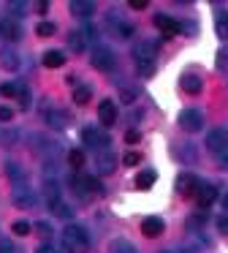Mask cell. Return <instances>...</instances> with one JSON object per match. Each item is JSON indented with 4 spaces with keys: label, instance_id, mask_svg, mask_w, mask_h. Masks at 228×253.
<instances>
[{
    "label": "cell",
    "instance_id": "obj_1",
    "mask_svg": "<svg viewBox=\"0 0 228 253\" xmlns=\"http://www.w3.org/2000/svg\"><path fill=\"white\" fill-rule=\"evenodd\" d=\"M206 147L212 150L217 164H220L223 169H228V131L226 128H212L209 136H206Z\"/></svg>",
    "mask_w": 228,
    "mask_h": 253
},
{
    "label": "cell",
    "instance_id": "obj_2",
    "mask_svg": "<svg viewBox=\"0 0 228 253\" xmlns=\"http://www.w3.org/2000/svg\"><path fill=\"white\" fill-rule=\"evenodd\" d=\"M63 245L65 251H76V253H84L90 248V237L81 226H65L63 229Z\"/></svg>",
    "mask_w": 228,
    "mask_h": 253
},
{
    "label": "cell",
    "instance_id": "obj_3",
    "mask_svg": "<svg viewBox=\"0 0 228 253\" xmlns=\"http://www.w3.org/2000/svg\"><path fill=\"white\" fill-rule=\"evenodd\" d=\"M92 66H95L98 71H112L114 68V52L109 49V46H98V49L92 52Z\"/></svg>",
    "mask_w": 228,
    "mask_h": 253
},
{
    "label": "cell",
    "instance_id": "obj_4",
    "mask_svg": "<svg viewBox=\"0 0 228 253\" xmlns=\"http://www.w3.org/2000/svg\"><path fill=\"white\" fill-rule=\"evenodd\" d=\"M217 199V188L212 185V182H198V188H195V202H198V207H212Z\"/></svg>",
    "mask_w": 228,
    "mask_h": 253
},
{
    "label": "cell",
    "instance_id": "obj_5",
    "mask_svg": "<svg viewBox=\"0 0 228 253\" xmlns=\"http://www.w3.org/2000/svg\"><path fill=\"white\" fill-rule=\"evenodd\" d=\"M92 30L90 28H84V30H71L68 33V44H71V49L74 52H84L87 46H90V39H92Z\"/></svg>",
    "mask_w": 228,
    "mask_h": 253
},
{
    "label": "cell",
    "instance_id": "obj_6",
    "mask_svg": "<svg viewBox=\"0 0 228 253\" xmlns=\"http://www.w3.org/2000/svg\"><path fill=\"white\" fill-rule=\"evenodd\" d=\"M81 142H84L87 144V147H95V150H112V147H109V136H98V131H95V128H81Z\"/></svg>",
    "mask_w": 228,
    "mask_h": 253
},
{
    "label": "cell",
    "instance_id": "obj_7",
    "mask_svg": "<svg viewBox=\"0 0 228 253\" xmlns=\"http://www.w3.org/2000/svg\"><path fill=\"white\" fill-rule=\"evenodd\" d=\"M201 123H204V120H201V112L198 109H185L182 115H179V126H182L185 131H190V133L198 131Z\"/></svg>",
    "mask_w": 228,
    "mask_h": 253
},
{
    "label": "cell",
    "instance_id": "obj_8",
    "mask_svg": "<svg viewBox=\"0 0 228 253\" xmlns=\"http://www.w3.org/2000/svg\"><path fill=\"white\" fill-rule=\"evenodd\" d=\"M155 28H157V30H163V36L168 39V36H177L179 30H182V25H179L177 19L166 17V14H157V17H155Z\"/></svg>",
    "mask_w": 228,
    "mask_h": 253
},
{
    "label": "cell",
    "instance_id": "obj_9",
    "mask_svg": "<svg viewBox=\"0 0 228 253\" xmlns=\"http://www.w3.org/2000/svg\"><path fill=\"white\" fill-rule=\"evenodd\" d=\"M11 199H14V204H16V207H33V202H36L33 191L25 185V182H19V185L14 188V196H11Z\"/></svg>",
    "mask_w": 228,
    "mask_h": 253
},
{
    "label": "cell",
    "instance_id": "obj_10",
    "mask_svg": "<svg viewBox=\"0 0 228 253\" xmlns=\"http://www.w3.org/2000/svg\"><path fill=\"white\" fill-rule=\"evenodd\" d=\"M155 52H157V46L152 44V41H141V44H136L133 57H136V63H152Z\"/></svg>",
    "mask_w": 228,
    "mask_h": 253
},
{
    "label": "cell",
    "instance_id": "obj_11",
    "mask_svg": "<svg viewBox=\"0 0 228 253\" xmlns=\"http://www.w3.org/2000/svg\"><path fill=\"white\" fill-rule=\"evenodd\" d=\"M0 36H3L5 41H16V39H19L22 30H19V25H16V19H11V17L0 19Z\"/></svg>",
    "mask_w": 228,
    "mask_h": 253
},
{
    "label": "cell",
    "instance_id": "obj_12",
    "mask_svg": "<svg viewBox=\"0 0 228 253\" xmlns=\"http://www.w3.org/2000/svg\"><path fill=\"white\" fill-rule=\"evenodd\" d=\"M98 117H101L103 126H114V123H117V106H114L112 101H101V106H98Z\"/></svg>",
    "mask_w": 228,
    "mask_h": 253
},
{
    "label": "cell",
    "instance_id": "obj_13",
    "mask_svg": "<svg viewBox=\"0 0 228 253\" xmlns=\"http://www.w3.org/2000/svg\"><path fill=\"white\" fill-rule=\"evenodd\" d=\"M163 231V220L160 218H155V215H152V218H144V223H141V234L144 237H157Z\"/></svg>",
    "mask_w": 228,
    "mask_h": 253
},
{
    "label": "cell",
    "instance_id": "obj_14",
    "mask_svg": "<svg viewBox=\"0 0 228 253\" xmlns=\"http://www.w3.org/2000/svg\"><path fill=\"white\" fill-rule=\"evenodd\" d=\"M0 63H3L5 71H16V68H19V55H16L11 46H5V49L0 52Z\"/></svg>",
    "mask_w": 228,
    "mask_h": 253
},
{
    "label": "cell",
    "instance_id": "obj_15",
    "mask_svg": "<svg viewBox=\"0 0 228 253\" xmlns=\"http://www.w3.org/2000/svg\"><path fill=\"white\" fill-rule=\"evenodd\" d=\"M155 180H157V171L155 169H144V171H139V174H136V188L147 191L150 185H155Z\"/></svg>",
    "mask_w": 228,
    "mask_h": 253
},
{
    "label": "cell",
    "instance_id": "obj_16",
    "mask_svg": "<svg viewBox=\"0 0 228 253\" xmlns=\"http://www.w3.org/2000/svg\"><path fill=\"white\" fill-rule=\"evenodd\" d=\"M43 199H46L49 207L60 202V185H57L54 180H46V182H43Z\"/></svg>",
    "mask_w": 228,
    "mask_h": 253
},
{
    "label": "cell",
    "instance_id": "obj_17",
    "mask_svg": "<svg viewBox=\"0 0 228 253\" xmlns=\"http://www.w3.org/2000/svg\"><path fill=\"white\" fill-rule=\"evenodd\" d=\"M71 11H74L76 17H90V14L95 11V3H90V0H74V3H71Z\"/></svg>",
    "mask_w": 228,
    "mask_h": 253
},
{
    "label": "cell",
    "instance_id": "obj_18",
    "mask_svg": "<svg viewBox=\"0 0 228 253\" xmlns=\"http://www.w3.org/2000/svg\"><path fill=\"white\" fill-rule=\"evenodd\" d=\"M109 253H139L136 251L133 242L122 240V237H117V240H112V245H109Z\"/></svg>",
    "mask_w": 228,
    "mask_h": 253
},
{
    "label": "cell",
    "instance_id": "obj_19",
    "mask_svg": "<svg viewBox=\"0 0 228 253\" xmlns=\"http://www.w3.org/2000/svg\"><path fill=\"white\" fill-rule=\"evenodd\" d=\"M179 87H182L185 93H198V90H201V79L195 77V74H185V77L179 79Z\"/></svg>",
    "mask_w": 228,
    "mask_h": 253
},
{
    "label": "cell",
    "instance_id": "obj_20",
    "mask_svg": "<svg viewBox=\"0 0 228 253\" xmlns=\"http://www.w3.org/2000/svg\"><path fill=\"white\" fill-rule=\"evenodd\" d=\"M114 161H117V158H114V153H112V150H106V153L98 155V169H101L103 174H112V171H114Z\"/></svg>",
    "mask_w": 228,
    "mask_h": 253
},
{
    "label": "cell",
    "instance_id": "obj_21",
    "mask_svg": "<svg viewBox=\"0 0 228 253\" xmlns=\"http://www.w3.org/2000/svg\"><path fill=\"white\" fill-rule=\"evenodd\" d=\"M65 63V55L60 49H49L46 55H43V66L46 68H60Z\"/></svg>",
    "mask_w": 228,
    "mask_h": 253
},
{
    "label": "cell",
    "instance_id": "obj_22",
    "mask_svg": "<svg viewBox=\"0 0 228 253\" xmlns=\"http://www.w3.org/2000/svg\"><path fill=\"white\" fill-rule=\"evenodd\" d=\"M46 123H49V128H57V131H60V128H65V123H68V115L54 109V112H49V115H46Z\"/></svg>",
    "mask_w": 228,
    "mask_h": 253
},
{
    "label": "cell",
    "instance_id": "obj_23",
    "mask_svg": "<svg viewBox=\"0 0 228 253\" xmlns=\"http://www.w3.org/2000/svg\"><path fill=\"white\" fill-rule=\"evenodd\" d=\"M49 210H52L54 215H60V218H71V215H74V210H71L68 204L63 202V199H60L57 204H52V207H49Z\"/></svg>",
    "mask_w": 228,
    "mask_h": 253
},
{
    "label": "cell",
    "instance_id": "obj_24",
    "mask_svg": "<svg viewBox=\"0 0 228 253\" xmlns=\"http://www.w3.org/2000/svg\"><path fill=\"white\" fill-rule=\"evenodd\" d=\"M90 95H92V90L87 87V84H81V87L74 90V101H76V104H87V101H90Z\"/></svg>",
    "mask_w": 228,
    "mask_h": 253
},
{
    "label": "cell",
    "instance_id": "obj_25",
    "mask_svg": "<svg viewBox=\"0 0 228 253\" xmlns=\"http://www.w3.org/2000/svg\"><path fill=\"white\" fill-rule=\"evenodd\" d=\"M68 164L74 166V169H81V166H84V153H81V150H71V153H68Z\"/></svg>",
    "mask_w": 228,
    "mask_h": 253
},
{
    "label": "cell",
    "instance_id": "obj_26",
    "mask_svg": "<svg viewBox=\"0 0 228 253\" xmlns=\"http://www.w3.org/2000/svg\"><path fill=\"white\" fill-rule=\"evenodd\" d=\"M16 98H19V106H22V109H27V106H30V93H27L25 84H16Z\"/></svg>",
    "mask_w": 228,
    "mask_h": 253
},
{
    "label": "cell",
    "instance_id": "obj_27",
    "mask_svg": "<svg viewBox=\"0 0 228 253\" xmlns=\"http://www.w3.org/2000/svg\"><path fill=\"white\" fill-rule=\"evenodd\" d=\"M36 33H38V36H43V39H49V36L57 33V25H52V22H41V25L36 28Z\"/></svg>",
    "mask_w": 228,
    "mask_h": 253
},
{
    "label": "cell",
    "instance_id": "obj_28",
    "mask_svg": "<svg viewBox=\"0 0 228 253\" xmlns=\"http://www.w3.org/2000/svg\"><path fill=\"white\" fill-rule=\"evenodd\" d=\"M215 30H217V36H220V39H228V17H226V14H220V17H217Z\"/></svg>",
    "mask_w": 228,
    "mask_h": 253
},
{
    "label": "cell",
    "instance_id": "obj_29",
    "mask_svg": "<svg viewBox=\"0 0 228 253\" xmlns=\"http://www.w3.org/2000/svg\"><path fill=\"white\" fill-rule=\"evenodd\" d=\"M11 231H14V234H19V237H27V234H30V223H27V220H14Z\"/></svg>",
    "mask_w": 228,
    "mask_h": 253
},
{
    "label": "cell",
    "instance_id": "obj_30",
    "mask_svg": "<svg viewBox=\"0 0 228 253\" xmlns=\"http://www.w3.org/2000/svg\"><path fill=\"white\" fill-rule=\"evenodd\" d=\"M5 171H8V174H11V180H25V171H22L19 169V166H14V161H8V166H5Z\"/></svg>",
    "mask_w": 228,
    "mask_h": 253
},
{
    "label": "cell",
    "instance_id": "obj_31",
    "mask_svg": "<svg viewBox=\"0 0 228 253\" xmlns=\"http://www.w3.org/2000/svg\"><path fill=\"white\" fill-rule=\"evenodd\" d=\"M114 25H117V36H122V39L133 36V25H128V22H114Z\"/></svg>",
    "mask_w": 228,
    "mask_h": 253
},
{
    "label": "cell",
    "instance_id": "obj_32",
    "mask_svg": "<svg viewBox=\"0 0 228 253\" xmlns=\"http://www.w3.org/2000/svg\"><path fill=\"white\" fill-rule=\"evenodd\" d=\"M122 164H125V166H136V164H141V155L136 153V150H130V153L122 155Z\"/></svg>",
    "mask_w": 228,
    "mask_h": 253
},
{
    "label": "cell",
    "instance_id": "obj_33",
    "mask_svg": "<svg viewBox=\"0 0 228 253\" xmlns=\"http://www.w3.org/2000/svg\"><path fill=\"white\" fill-rule=\"evenodd\" d=\"M136 66H139L141 77H152V74H155V63H136Z\"/></svg>",
    "mask_w": 228,
    "mask_h": 253
},
{
    "label": "cell",
    "instance_id": "obj_34",
    "mask_svg": "<svg viewBox=\"0 0 228 253\" xmlns=\"http://www.w3.org/2000/svg\"><path fill=\"white\" fill-rule=\"evenodd\" d=\"M14 120V109L11 106H0V123H11Z\"/></svg>",
    "mask_w": 228,
    "mask_h": 253
},
{
    "label": "cell",
    "instance_id": "obj_35",
    "mask_svg": "<svg viewBox=\"0 0 228 253\" xmlns=\"http://www.w3.org/2000/svg\"><path fill=\"white\" fill-rule=\"evenodd\" d=\"M0 93H3V95H8V98H14V95H16V84H14V82L0 84Z\"/></svg>",
    "mask_w": 228,
    "mask_h": 253
},
{
    "label": "cell",
    "instance_id": "obj_36",
    "mask_svg": "<svg viewBox=\"0 0 228 253\" xmlns=\"http://www.w3.org/2000/svg\"><path fill=\"white\" fill-rule=\"evenodd\" d=\"M136 95H139V93H136V87H122V101H125V104L136 101Z\"/></svg>",
    "mask_w": 228,
    "mask_h": 253
},
{
    "label": "cell",
    "instance_id": "obj_37",
    "mask_svg": "<svg viewBox=\"0 0 228 253\" xmlns=\"http://www.w3.org/2000/svg\"><path fill=\"white\" fill-rule=\"evenodd\" d=\"M36 229H38V234H41V237H52V226H49L46 220H41V223H38Z\"/></svg>",
    "mask_w": 228,
    "mask_h": 253
},
{
    "label": "cell",
    "instance_id": "obj_38",
    "mask_svg": "<svg viewBox=\"0 0 228 253\" xmlns=\"http://www.w3.org/2000/svg\"><path fill=\"white\" fill-rule=\"evenodd\" d=\"M0 253H14V245H11L5 237H0Z\"/></svg>",
    "mask_w": 228,
    "mask_h": 253
},
{
    "label": "cell",
    "instance_id": "obj_39",
    "mask_svg": "<svg viewBox=\"0 0 228 253\" xmlns=\"http://www.w3.org/2000/svg\"><path fill=\"white\" fill-rule=\"evenodd\" d=\"M139 139H141L139 131H128V133H125V142H128V144H136Z\"/></svg>",
    "mask_w": 228,
    "mask_h": 253
},
{
    "label": "cell",
    "instance_id": "obj_40",
    "mask_svg": "<svg viewBox=\"0 0 228 253\" xmlns=\"http://www.w3.org/2000/svg\"><path fill=\"white\" fill-rule=\"evenodd\" d=\"M8 8H11V11H14V14H25V3H22V0H19V3H8Z\"/></svg>",
    "mask_w": 228,
    "mask_h": 253
},
{
    "label": "cell",
    "instance_id": "obj_41",
    "mask_svg": "<svg viewBox=\"0 0 228 253\" xmlns=\"http://www.w3.org/2000/svg\"><path fill=\"white\" fill-rule=\"evenodd\" d=\"M128 6L130 8H147V0H130Z\"/></svg>",
    "mask_w": 228,
    "mask_h": 253
},
{
    "label": "cell",
    "instance_id": "obj_42",
    "mask_svg": "<svg viewBox=\"0 0 228 253\" xmlns=\"http://www.w3.org/2000/svg\"><path fill=\"white\" fill-rule=\"evenodd\" d=\"M36 253H57V251L52 245H41V248H36Z\"/></svg>",
    "mask_w": 228,
    "mask_h": 253
},
{
    "label": "cell",
    "instance_id": "obj_43",
    "mask_svg": "<svg viewBox=\"0 0 228 253\" xmlns=\"http://www.w3.org/2000/svg\"><path fill=\"white\" fill-rule=\"evenodd\" d=\"M217 223H220L223 234H228V218H220V220H217Z\"/></svg>",
    "mask_w": 228,
    "mask_h": 253
},
{
    "label": "cell",
    "instance_id": "obj_44",
    "mask_svg": "<svg viewBox=\"0 0 228 253\" xmlns=\"http://www.w3.org/2000/svg\"><path fill=\"white\" fill-rule=\"evenodd\" d=\"M46 8H49V3H46V0H41V3H38V14H46Z\"/></svg>",
    "mask_w": 228,
    "mask_h": 253
},
{
    "label": "cell",
    "instance_id": "obj_45",
    "mask_svg": "<svg viewBox=\"0 0 228 253\" xmlns=\"http://www.w3.org/2000/svg\"><path fill=\"white\" fill-rule=\"evenodd\" d=\"M223 207L228 210V193H226V196H223Z\"/></svg>",
    "mask_w": 228,
    "mask_h": 253
},
{
    "label": "cell",
    "instance_id": "obj_46",
    "mask_svg": "<svg viewBox=\"0 0 228 253\" xmlns=\"http://www.w3.org/2000/svg\"><path fill=\"white\" fill-rule=\"evenodd\" d=\"M57 253H65V251H57Z\"/></svg>",
    "mask_w": 228,
    "mask_h": 253
}]
</instances>
